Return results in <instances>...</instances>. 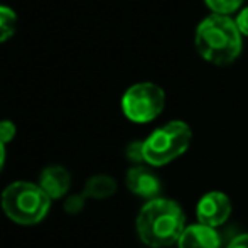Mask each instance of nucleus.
<instances>
[{
    "mask_svg": "<svg viewBox=\"0 0 248 248\" xmlns=\"http://www.w3.org/2000/svg\"><path fill=\"white\" fill-rule=\"evenodd\" d=\"M186 230V216L172 199H150L137 216L139 238L150 248L169 247L179 242Z\"/></svg>",
    "mask_w": 248,
    "mask_h": 248,
    "instance_id": "f257e3e1",
    "label": "nucleus"
},
{
    "mask_svg": "<svg viewBox=\"0 0 248 248\" xmlns=\"http://www.w3.org/2000/svg\"><path fill=\"white\" fill-rule=\"evenodd\" d=\"M194 44L202 59L216 66L233 62L243 47L242 32L230 16L211 14L199 22Z\"/></svg>",
    "mask_w": 248,
    "mask_h": 248,
    "instance_id": "f03ea898",
    "label": "nucleus"
},
{
    "mask_svg": "<svg viewBox=\"0 0 248 248\" xmlns=\"http://www.w3.org/2000/svg\"><path fill=\"white\" fill-rule=\"evenodd\" d=\"M2 209L10 221L31 226L41 223L51 209V198L41 189L39 184L16 181L3 189Z\"/></svg>",
    "mask_w": 248,
    "mask_h": 248,
    "instance_id": "7ed1b4c3",
    "label": "nucleus"
},
{
    "mask_svg": "<svg viewBox=\"0 0 248 248\" xmlns=\"http://www.w3.org/2000/svg\"><path fill=\"white\" fill-rule=\"evenodd\" d=\"M193 140L189 125L183 120H172L155 128L144 140V160L154 167L166 166L183 155Z\"/></svg>",
    "mask_w": 248,
    "mask_h": 248,
    "instance_id": "20e7f679",
    "label": "nucleus"
},
{
    "mask_svg": "<svg viewBox=\"0 0 248 248\" xmlns=\"http://www.w3.org/2000/svg\"><path fill=\"white\" fill-rule=\"evenodd\" d=\"M166 107V93L155 83H137L122 96V110L130 122L147 124L162 113Z\"/></svg>",
    "mask_w": 248,
    "mask_h": 248,
    "instance_id": "39448f33",
    "label": "nucleus"
},
{
    "mask_svg": "<svg viewBox=\"0 0 248 248\" xmlns=\"http://www.w3.org/2000/svg\"><path fill=\"white\" fill-rule=\"evenodd\" d=\"M232 215V201L221 191H209L199 199L196 206V218L201 225L216 228L226 223Z\"/></svg>",
    "mask_w": 248,
    "mask_h": 248,
    "instance_id": "423d86ee",
    "label": "nucleus"
},
{
    "mask_svg": "<svg viewBox=\"0 0 248 248\" xmlns=\"http://www.w3.org/2000/svg\"><path fill=\"white\" fill-rule=\"evenodd\" d=\"M127 187L135 196H140L145 199H155L160 193V181L149 167L145 166H135L128 169L127 172Z\"/></svg>",
    "mask_w": 248,
    "mask_h": 248,
    "instance_id": "0eeeda50",
    "label": "nucleus"
},
{
    "mask_svg": "<svg viewBox=\"0 0 248 248\" xmlns=\"http://www.w3.org/2000/svg\"><path fill=\"white\" fill-rule=\"evenodd\" d=\"M39 186L52 199H61L71 187V174L62 166H49L41 172Z\"/></svg>",
    "mask_w": 248,
    "mask_h": 248,
    "instance_id": "6e6552de",
    "label": "nucleus"
},
{
    "mask_svg": "<svg viewBox=\"0 0 248 248\" xmlns=\"http://www.w3.org/2000/svg\"><path fill=\"white\" fill-rule=\"evenodd\" d=\"M177 245L179 248H221V238L215 228L196 223L186 226Z\"/></svg>",
    "mask_w": 248,
    "mask_h": 248,
    "instance_id": "1a4fd4ad",
    "label": "nucleus"
},
{
    "mask_svg": "<svg viewBox=\"0 0 248 248\" xmlns=\"http://www.w3.org/2000/svg\"><path fill=\"white\" fill-rule=\"evenodd\" d=\"M117 181L111 176L107 174H98V176H93L86 181L85 184V194L86 198H93V199H105L110 198L117 193Z\"/></svg>",
    "mask_w": 248,
    "mask_h": 248,
    "instance_id": "9d476101",
    "label": "nucleus"
},
{
    "mask_svg": "<svg viewBox=\"0 0 248 248\" xmlns=\"http://www.w3.org/2000/svg\"><path fill=\"white\" fill-rule=\"evenodd\" d=\"M17 29V16L10 7L0 5V43L14 36Z\"/></svg>",
    "mask_w": 248,
    "mask_h": 248,
    "instance_id": "9b49d317",
    "label": "nucleus"
},
{
    "mask_svg": "<svg viewBox=\"0 0 248 248\" xmlns=\"http://www.w3.org/2000/svg\"><path fill=\"white\" fill-rule=\"evenodd\" d=\"M204 3L209 7L213 14L218 16H232L233 12L240 10L243 0H204Z\"/></svg>",
    "mask_w": 248,
    "mask_h": 248,
    "instance_id": "f8f14e48",
    "label": "nucleus"
},
{
    "mask_svg": "<svg viewBox=\"0 0 248 248\" xmlns=\"http://www.w3.org/2000/svg\"><path fill=\"white\" fill-rule=\"evenodd\" d=\"M85 194H73V196H68L64 201V211L69 213V215H76L79 213L83 208H85Z\"/></svg>",
    "mask_w": 248,
    "mask_h": 248,
    "instance_id": "ddd939ff",
    "label": "nucleus"
},
{
    "mask_svg": "<svg viewBox=\"0 0 248 248\" xmlns=\"http://www.w3.org/2000/svg\"><path fill=\"white\" fill-rule=\"evenodd\" d=\"M127 159L130 162H135V164H140V162H145L144 160V142H132V144L127 145Z\"/></svg>",
    "mask_w": 248,
    "mask_h": 248,
    "instance_id": "4468645a",
    "label": "nucleus"
},
{
    "mask_svg": "<svg viewBox=\"0 0 248 248\" xmlns=\"http://www.w3.org/2000/svg\"><path fill=\"white\" fill-rule=\"evenodd\" d=\"M16 125H14V122L10 120H2L0 122V142H2L3 145L9 144V142L14 140V137H16Z\"/></svg>",
    "mask_w": 248,
    "mask_h": 248,
    "instance_id": "2eb2a0df",
    "label": "nucleus"
},
{
    "mask_svg": "<svg viewBox=\"0 0 248 248\" xmlns=\"http://www.w3.org/2000/svg\"><path fill=\"white\" fill-rule=\"evenodd\" d=\"M236 26H238V31L242 32V36H248V7H243L238 12L235 19Z\"/></svg>",
    "mask_w": 248,
    "mask_h": 248,
    "instance_id": "dca6fc26",
    "label": "nucleus"
},
{
    "mask_svg": "<svg viewBox=\"0 0 248 248\" xmlns=\"http://www.w3.org/2000/svg\"><path fill=\"white\" fill-rule=\"evenodd\" d=\"M228 248H248V233H242V235L235 236L230 242Z\"/></svg>",
    "mask_w": 248,
    "mask_h": 248,
    "instance_id": "f3484780",
    "label": "nucleus"
},
{
    "mask_svg": "<svg viewBox=\"0 0 248 248\" xmlns=\"http://www.w3.org/2000/svg\"><path fill=\"white\" fill-rule=\"evenodd\" d=\"M3 162H5V145L0 142V170L3 167Z\"/></svg>",
    "mask_w": 248,
    "mask_h": 248,
    "instance_id": "a211bd4d",
    "label": "nucleus"
}]
</instances>
